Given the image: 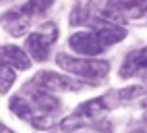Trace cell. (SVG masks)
<instances>
[{"label": "cell", "instance_id": "obj_19", "mask_svg": "<svg viewBox=\"0 0 147 133\" xmlns=\"http://www.w3.org/2000/svg\"><path fill=\"white\" fill-rule=\"evenodd\" d=\"M141 106H143V108H145V110H147V98H145V100H143V102H141Z\"/></svg>", "mask_w": 147, "mask_h": 133}, {"label": "cell", "instance_id": "obj_16", "mask_svg": "<svg viewBox=\"0 0 147 133\" xmlns=\"http://www.w3.org/2000/svg\"><path fill=\"white\" fill-rule=\"evenodd\" d=\"M83 123H85V121H83L79 115H71V117H66V119L60 121V129L66 131V133H71V131H75V129H81Z\"/></svg>", "mask_w": 147, "mask_h": 133}, {"label": "cell", "instance_id": "obj_20", "mask_svg": "<svg viewBox=\"0 0 147 133\" xmlns=\"http://www.w3.org/2000/svg\"><path fill=\"white\" fill-rule=\"evenodd\" d=\"M131 133H145L143 129H135V131H131Z\"/></svg>", "mask_w": 147, "mask_h": 133}, {"label": "cell", "instance_id": "obj_13", "mask_svg": "<svg viewBox=\"0 0 147 133\" xmlns=\"http://www.w3.org/2000/svg\"><path fill=\"white\" fill-rule=\"evenodd\" d=\"M17 81V73L11 64H4V62H0V94H8V90L15 85Z\"/></svg>", "mask_w": 147, "mask_h": 133}, {"label": "cell", "instance_id": "obj_6", "mask_svg": "<svg viewBox=\"0 0 147 133\" xmlns=\"http://www.w3.org/2000/svg\"><path fill=\"white\" fill-rule=\"evenodd\" d=\"M143 73H147V46H145V48H141V50L129 52V56L124 58L118 75H120L122 79H129V77L143 75Z\"/></svg>", "mask_w": 147, "mask_h": 133}, {"label": "cell", "instance_id": "obj_15", "mask_svg": "<svg viewBox=\"0 0 147 133\" xmlns=\"http://www.w3.org/2000/svg\"><path fill=\"white\" fill-rule=\"evenodd\" d=\"M143 94H147V83H143V85H131V88H124V90H120V92H116V96H118L120 100H135V98L143 96Z\"/></svg>", "mask_w": 147, "mask_h": 133}, {"label": "cell", "instance_id": "obj_1", "mask_svg": "<svg viewBox=\"0 0 147 133\" xmlns=\"http://www.w3.org/2000/svg\"><path fill=\"white\" fill-rule=\"evenodd\" d=\"M56 64L64 69L66 73H73L77 77H83V79H104L108 71H110V62L106 60H97V58H75L71 54H58L56 56Z\"/></svg>", "mask_w": 147, "mask_h": 133}, {"label": "cell", "instance_id": "obj_10", "mask_svg": "<svg viewBox=\"0 0 147 133\" xmlns=\"http://www.w3.org/2000/svg\"><path fill=\"white\" fill-rule=\"evenodd\" d=\"M106 110H108L106 98H93V100L83 102L81 106L75 110V115H79L81 119H97V117H102Z\"/></svg>", "mask_w": 147, "mask_h": 133}, {"label": "cell", "instance_id": "obj_9", "mask_svg": "<svg viewBox=\"0 0 147 133\" xmlns=\"http://www.w3.org/2000/svg\"><path fill=\"white\" fill-rule=\"evenodd\" d=\"M31 104L35 110L48 112V115H54L60 110V102L52 96V92H46L42 88H31Z\"/></svg>", "mask_w": 147, "mask_h": 133}, {"label": "cell", "instance_id": "obj_8", "mask_svg": "<svg viewBox=\"0 0 147 133\" xmlns=\"http://www.w3.org/2000/svg\"><path fill=\"white\" fill-rule=\"evenodd\" d=\"M0 23H2V27L15 37H25L27 29H29V23H31V17H27L21 8L19 11H8L2 15V19H0Z\"/></svg>", "mask_w": 147, "mask_h": 133}, {"label": "cell", "instance_id": "obj_3", "mask_svg": "<svg viewBox=\"0 0 147 133\" xmlns=\"http://www.w3.org/2000/svg\"><path fill=\"white\" fill-rule=\"evenodd\" d=\"M33 83H37V88H42L46 92H77L83 88V83L77 79H71L66 75H60L56 71H42L35 75Z\"/></svg>", "mask_w": 147, "mask_h": 133}, {"label": "cell", "instance_id": "obj_2", "mask_svg": "<svg viewBox=\"0 0 147 133\" xmlns=\"http://www.w3.org/2000/svg\"><path fill=\"white\" fill-rule=\"evenodd\" d=\"M58 40V27L56 23H44L37 31L29 33L25 40V50L31 56V60L44 62L48 60V52H50V46Z\"/></svg>", "mask_w": 147, "mask_h": 133}, {"label": "cell", "instance_id": "obj_11", "mask_svg": "<svg viewBox=\"0 0 147 133\" xmlns=\"http://www.w3.org/2000/svg\"><path fill=\"white\" fill-rule=\"evenodd\" d=\"M93 15L91 0H77V4L71 13V25H87Z\"/></svg>", "mask_w": 147, "mask_h": 133}, {"label": "cell", "instance_id": "obj_18", "mask_svg": "<svg viewBox=\"0 0 147 133\" xmlns=\"http://www.w3.org/2000/svg\"><path fill=\"white\" fill-rule=\"evenodd\" d=\"M0 133H13V131H11V129H6L2 123H0Z\"/></svg>", "mask_w": 147, "mask_h": 133}, {"label": "cell", "instance_id": "obj_17", "mask_svg": "<svg viewBox=\"0 0 147 133\" xmlns=\"http://www.w3.org/2000/svg\"><path fill=\"white\" fill-rule=\"evenodd\" d=\"M147 0H110V6H114L116 11H122L126 6H135V4H143Z\"/></svg>", "mask_w": 147, "mask_h": 133}, {"label": "cell", "instance_id": "obj_7", "mask_svg": "<svg viewBox=\"0 0 147 133\" xmlns=\"http://www.w3.org/2000/svg\"><path fill=\"white\" fill-rule=\"evenodd\" d=\"M0 62L11 64L13 69L19 71L31 69V56L27 54L25 48H19V46H0Z\"/></svg>", "mask_w": 147, "mask_h": 133}, {"label": "cell", "instance_id": "obj_5", "mask_svg": "<svg viewBox=\"0 0 147 133\" xmlns=\"http://www.w3.org/2000/svg\"><path fill=\"white\" fill-rule=\"evenodd\" d=\"M91 25V29L95 31V35L100 37V42L104 46H112V44H118L120 40H124L126 37V29L120 25H116L112 21H108V19H93L87 23Z\"/></svg>", "mask_w": 147, "mask_h": 133}, {"label": "cell", "instance_id": "obj_14", "mask_svg": "<svg viewBox=\"0 0 147 133\" xmlns=\"http://www.w3.org/2000/svg\"><path fill=\"white\" fill-rule=\"evenodd\" d=\"M52 4H54V0H27V2L21 6V11L27 17H37V15L46 13Z\"/></svg>", "mask_w": 147, "mask_h": 133}, {"label": "cell", "instance_id": "obj_12", "mask_svg": "<svg viewBox=\"0 0 147 133\" xmlns=\"http://www.w3.org/2000/svg\"><path fill=\"white\" fill-rule=\"evenodd\" d=\"M8 108H11V112H15L19 119H23V121H27V123L31 121L33 112H35L33 104L27 102V100H23L21 96H13L11 100H8Z\"/></svg>", "mask_w": 147, "mask_h": 133}, {"label": "cell", "instance_id": "obj_4", "mask_svg": "<svg viewBox=\"0 0 147 133\" xmlns=\"http://www.w3.org/2000/svg\"><path fill=\"white\" fill-rule=\"evenodd\" d=\"M68 46L83 56H97L102 54L106 46L100 42V37L95 35V31H77L68 37Z\"/></svg>", "mask_w": 147, "mask_h": 133}]
</instances>
